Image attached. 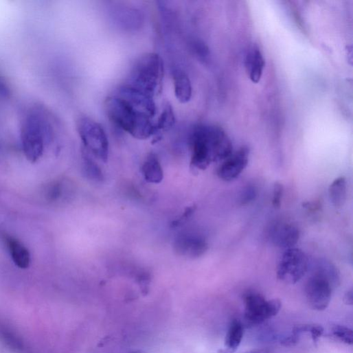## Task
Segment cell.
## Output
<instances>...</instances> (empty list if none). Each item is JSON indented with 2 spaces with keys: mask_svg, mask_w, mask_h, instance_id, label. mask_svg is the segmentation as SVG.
<instances>
[{
  "mask_svg": "<svg viewBox=\"0 0 353 353\" xmlns=\"http://www.w3.org/2000/svg\"><path fill=\"white\" fill-rule=\"evenodd\" d=\"M192 166L205 170L214 162L224 161L233 153V144L227 133L216 125L195 127L192 137Z\"/></svg>",
  "mask_w": 353,
  "mask_h": 353,
  "instance_id": "obj_1",
  "label": "cell"
},
{
  "mask_svg": "<svg viewBox=\"0 0 353 353\" xmlns=\"http://www.w3.org/2000/svg\"><path fill=\"white\" fill-rule=\"evenodd\" d=\"M54 118L47 107L36 104L25 113L21 127V139L23 152L32 163L43 155L45 147L54 137Z\"/></svg>",
  "mask_w": 353,
  "mask_h": 353,
  "instance_id": "obj_2",
  "label": "cell"
},
{
  "mask_svg": "<svg viewBox=\"0 0 353 353\" xmlns=\"http://www.w3.org/2000/svg\"><path fill=\"white\" fill-rule=\"evenodd\" d=\"M104 109L115 125L136 139H146L157 133L151 117L116 95L107 98Z\"/></svg>",
  "mask_w": 353,
  "mask_h": 353,
  "instance_id": "obj_3",
  "label": "cell"
},
{
  "mask_svg": "<svg viewBox=\"0 0 353 353\" xmlns=\"http://www.w3.org/2000/svg\"><path fill=\"white\" fill-rule=\"evenodd\" d=\"M163 63L156 54H146L135 62L126 84L155 98L161 89Z\"/></svg>",
  "mask_w": 353,
  "mask_h": 353,
  "instance_id": "obj_4",
  "label": "cell"
},
{
  "mask_svg": "<svg viewBox=\"0 0 353 353\" xmlns=\"http://www.w3.org/2000/svg\"><path fill=\"white\" fill-rule=\"evenodd\" d=\"M77 130L87 151L106 162L109 156V140L102 126L89 117H80Z\"/></svg>",
  "mask_w": 353,
  "mask_h": 353,
  "instance_id": "obj_5",
  "label": "cell"
},
{
  "mask_svg": "<svg viewBox=\"0 0 353 353\" xmlns=\"http://www.w3.org/2000/svg\"><path fill=\"white\" fill-rule=\"evenodd\" d=\"M309 266L308 258L301 250L286 249L278 264L277 277L286 284H295L305 276Z\"/></svg>",
  "mask_w": 353,
  "mask_h": 353,
  "instance_id": "obj_6",
  "label": "cell"
},
{
  "mask_svg": "<svg viewBox=\"0 0 353 353\" xmlns=\"http://www.w3.org/2000/svg\"><path fill=\"white\" fill-rule=\"evenodd\" d=\"M244 317L251 323H261L276 316L282 308L279 299L267 300L263 295L249 292L244 295Z\"/></svg>",
  "mask_w": 353,
  "mask_h": 353,
  "instance_id": "obj_7",
  "label": "cell"
},
{
  "mask_svg": "<svg viewBox=\"0 0 353 353\" xmlns=\"http://www.w3.org/2000/svg\"><path fill=\"white\" fill-rule=\"evenodd\" d=\"M334 289L325 279L312 275L307 281L305 287L306 299L310 306L316 310H323L328 308Z\"/></svg>",
  "mask_w": 353,
  "mask_h": 353,
  "instance_id": "obj_8",
  "label": "cell"
},
{
  "mask_svg": "<svg viewBox=\"0 0 353 353\" xmlns=\"http://www.w3.org/2000/svg\"><path fill=\"white\" fill-rule=\"evenodd\" d=\"M249 155L250 150L247 146H243L232 153L218 169L217 174L219 178L225 182H231L238 179L247 168Z\"/></svg>",
  "mask_w": 353,
  "mask_h": 353,
  "instance_id": "obj_9",
  "label": "cell"
},
{
  "mask_svg": "<svg viewBox=\"0 0 353 353\" xmlns=\"http://www.w3.org/2000/svg\"><path fill=\"white\" fill-rule=\"evenodd\" d=\"M115 95L126 101L136 110L146 114L152 119L156 115L157 109L154 98L125 83L117 89Z\"/></svg>",
  "mask_w": 353,
  "mask_h": 353,
  "instance_id": "obj_10",
  "label": "cell"
},
{
  "mask_svg": "<svg viewBox=\"0 0 353 353\" xmlns=\"http://www.w3.org/2000/svg\"><path fill=\"white\" fill-rule=\"evenodd\" d=\"M174 249L180 255L197 258L207 251L208 244L201 235L185 234L176 238Z\"/></svg>",
  "mask_w": 353,
  "mask_h": 353,
  "instance_id": "obj_11",
  "label": "cell"
},
{
  "mask_svg": "<svg viewBox=\"0 0 353 353\" xmlns=\"http://www.w3.org/2000/svg\"><path fill=\"white\" fill-rule=\"evenodd\" d=\"M299 236V229L286 223H277L272 225L269 231L271 242L277 247L286 249L294 248Z\"/></svg>",
  "mask_w": 353,
  "mask_h": 353,
  "instance_id": "obj_12",
  "label": "cell"
},
{
  "mask_svg": "<svg viewBox=\"0 0 353 353\" xmlns=\"http://www.w3.org/2000/svg\"><path fill=\"white\" fill-rule=\"evenodd\" d=\"M0 240L7 247L16 266L21 269H27L30 267L31 255L21 242L4 231H0Z\"/></svg>",
  "mask_w": 353,
  "mask_h": 353,
  "instance_id": "obj_13",
  "label": "cell"
},
{
  "mask_svg": "<svg viewBox=\"0 0 353 353\" xmlns=\"http://www.w3.org/2000/svg\"><path fill=\"white\" fill-rule=\"evenodd\" d=\"M245 66L248 76L251 82L258 84L261 80L265 68V60L258 47H252L248 51Z\"/></svg>",
  "mask_w": 353,
  "mask_h": 353,
  "instance_id": "obj_14",
  "label": "cell"
},
{
  "mask_svg": "<svg viewBox=\"0 0 353 353\" xmlns=\"http://www.w3.org/2000/svg\"><path fill=\"white\" fill-rule=\"evenodd\" d=\"M174 90L176 98L183 103L189 102L193 94L192 82L188 75L181 69H176L172 72Z\"/></svg>",
  "mask_w": 353,
  "mask_h": 353,
  "instance_id": "obj_15",
  "label": "cell"
},
{
  "mask_svg": "<svg viewBox=\"0 0 353 353\" xmlns=\"http://www.w3.org/2000/svg\"><path fill=\"white\" fill-rule=\"evenodd\" d=\"M312 269V275H318L327 280L334 289L340 285V272L337 267L329 260L324 258L318 259Z\"/></svg>",
  "mask_w": 353,
  "mask_h": 353,
  "instance_id": "obj_16",
  "label": "cell"
},
{
  "mask_svg": "<svg viewBox=\"0 0 353 353\" xmlns=\"http://www.w3.org/2000/svg\"><path fill=\"white\" fill-rule=\"evenodd\" d=\"M141 172L148 183L159 184L163 181V170L158 158L154 154L147 156L142 164Z\"/></svg>",
  "mask_w": 353,
  "mask_h": 353,
  "instance_id": "obj_17",
  "label": "cell"
},
{
  "mask_svg": "<svg viewBox=\"0 0 353 353\" xmlns=\"http://www.w3.org/2000/svg\"><path fill=\"white\" fill-rule=\"evenodd\" d=\"M329 198L334 207L339 208L343 206L347 196V185L344 176L335 179L329 187Z\"/></svg>",
  "mask_w": 353,
  "mask_h": 353,
  "instance_id": "obj_18",
  "label": "cell"
},
{
  "mask_svg": "<svg viewBox=\"0 0 353 353\" xmlns=\"http://www.w3.org/2000/svg\"><path fill=\"white\" fill-rule=\"evenodd\" d=\"M244 326L238 320L231 323L225 339V346L229 352H235L240 346L244 337Z\"/></svg>",
  "mask_w": 353,
  "mask_h": 353,
  "instance_id": "obj_19",
  "label": "cell"
},
{
  "mask_svg": "<svg viewBox=\"0 0 353 353\" xmlns=\"http://www.w3.org/2000/svg\"><path fill=\"white\" fill-rule=\"evenodd\" d=\"M82 164L83 172L87 179L95 182H101L104 180L102 171L87 152L83 154Z\"/></svg>",
  "mask_w": 353,
  "mask_h": 353,
  "instance_id": "obj_20",
  "label": "cell"
},
{
  "mask_svg": "<svg viewBox=\"0 0 353 353\" xmlns=\"http://www.w3.org/2000/svg\"><path fill=\"white\" fill-rule=\"evenodd\" d=\"M65 185L62 181H54L47 185L44 190L45 199L49 203L60 201L65 194Z\"/></svg>",
  "mask_w": 353,
  "mask_h": 353,
  "instance_id": "obj_21",
  "label": "cell"
},
{
  "mask_svg": "<svg viewBox=\"0 0 353 353\" xmlns=\"http://www.w3.org/2000/svg\"><path fill=\"white\" fill-rule=\"evenodd\" d=\"M175 118L172 106L166 104L157 123H155L157 133L159 130H168L172 127Z\"/></svg>",
  "mask_w": 353,
  "mask_h": 353,
  "instance_id": "obj_22",
  "label": "cell"
},
{
  "mask_svg": "<svg viewBox=\"0 0 353 353\" xmlns=\"http://www.w3.org/2000/svg\"><path fill=\"white\" fill-rule=\"evenodd\" d=\"M332 334L341 342L352 345L353 343L352 330L344 326L335 325L332 328Z\"/></svg>",
  "mask_w": 353,
  "mask_h": 353,
  "instance_id": "obj_23",
  "label": "cell"
},
{
  "mask_svg": "<svg viewBox=\"0 0 353 353\" xmlns=\"http://www.w3.org/2000/svg\"><path fill=\"white\" fill-rule=\"evenodd\" d=\"M257 188L252 185H247L243 189L240 195L239 203L242 206L247 205L253 203L257 198Z\"/></svg>",
  "mask_w": 353,
  "mask_h": 353,
  "instance_id": "obj_24",
  "label": "cell"
},
{
  "mask_svg": "<svg viewBox=\"0 0 353 353\" xmlns=\"http://www.w3.org/2000/svg\"><path fill=\"white\" fill-rule=\"evenodd\" d=\"M284 194V187L280 183H275L273 187L272 204L275 209H280Z\"/></svg>",
  "mask_w": 353,
  "mask_h": 353,
  "instance_id": "obj_25",
  "label": "cell"
},
{
  "mask_svg": "<svg viewBox=\"0 0 353 353\" xmlns=\"http://www.w3.org/2000/svg\"><path fill=\"white\" fill-rule=\"evenodd\" d=\"M300 336L298 333L292 330L291 333L281 339V344L286 347L294 346L299 342Z\"/></svg>",
  "mask_w": 353,
  "mask_h": 353,
  "instance_id": "obj_26",
  "label": "cell"
},
{
  "mask_svg": "<svg viewBox=\"0 0 353 353\" xmlns=\"http://www.w3.org/2000/svg\"><path fill=\"white\" fill-rule=\"evenodd\" d=\"M11 95V91L7 82L0 77V102L8 100Z\"/></svg>",
  "mask_w": 353,
  "mask_h": 353,
  "instance_id": "obj_27",
  "label": "cell"
},
{
  "mask_svg": "<svg viewBox=\"0 0 353 353\" xmlns=\"http://www.w3.org/2000/svg\"><path fill=\"white\" fill-rule=\"evenodd\" d=\"M196 211L195 207H191L187 209L185 211L184 215L179 220H176L175 222H174L172 224V227H179L182 225V223H184L185 221H187L192 216V215L194 214Z\"/></svg>",
  "mask_w": 353,
  "mask_h": 353,
  "instance_id": "obj_28",
  "label": "cell"
},
{
  "mask_svg": "<svg viewBox=\"0 0 353 353\" xmlns=\"http://www.w3.org/2000/svg\"><path fill=\"white\" fill-rule=\"evenodd\" d=\"M323 328L319 325L311 324L310 333L314 341H317L323 334Z\"/></svg>",
  "mask_w": 353,
  "mask_h": 353,
  "instance_id": "obj_29",
  "label": "cell"
},
{
  "mask_svg": "<svg viewBox=\"0 0 353 353\" xmlns=\"http://www.w3.org/2000/svg\"><path fill=\"white\" fill-rule=\"evenodd\" d=\"M343 302L345 304L352 306L353 304V291L352 289L348 291L343 297Z\"/></svg>",
  "mask_w": 353,
  "mask_h": 353,
  "instance_id": "obj_30",
  "label": "cell"
},
{
  "mask_svg": "<svg viewBox=\"0 0 353 353\" xmlns=\"http://www.w3.org/2000/svg\"><path fill=\"white\" fill-rule=\"evenodd\" d=\"M247 353H273V352L269 348H258L253 350Z\"/></svg>",
  "mask_w": 353,
  "mask_h": 353,
  "instance_id": "obj_31",
  "label": "cell"
}]
</instances>
